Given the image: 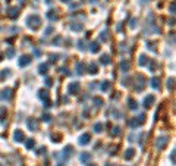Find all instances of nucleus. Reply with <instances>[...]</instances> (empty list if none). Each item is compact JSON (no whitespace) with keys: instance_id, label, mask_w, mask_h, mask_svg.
Returning a JSON list of instances; mask_svg holds the SVG:
<instances>
[{"instance_id":"5701e85b","label":"nucleus","mask_w":176,"mask_h":166,"mask_svg":"<svg viewBox=\"0 0 176 166\" xmlns=\"http://www.w3.org/2000/svg\"><path fill=\"white\" fill-rule=\"evenodd\" d=\"M84 69V63H78V74H82Z\"/></svg>"},{"instance_id":"1a4fd4ad","label":"nucleus","mask_w":176,"mask_h":166,"mask_svg":"<svg viewBox=\"0 0 176 166\" xmlns=\"http://www.w3.org/2000/svg\"><path fill=\"white\" fill-rule=\"evenodd\" d=\"M154 103V96L150 94L148 97H145V100H144V105H145V107H150V106Z\"/></svg>"},{"instance_id":"393cba45","label":"nucleus","mask_w":176,"mask_h":166,"mask_svg":"<svg viewBox=\"0 0 176 166\" xmlns=\"http://www.w3.org/2000/svg\"><path fill=\"white\" fill-rule=\"evenodd\" d=\"M107 88H109V83H107V81H104V84L101 85V90H103V91H106Z\"/></svg>"},{"instance_id":"dca6fc26","label":"nucleus","mask_w":176,"mask_h":166,"mask_svg":"<svg viewBox=\"0 0 176 166\" xmlns=\"http://www.w3.org/2000/svg\"><path fill=\"white\" fill-rule=\"evenodd\" d=\"M132 156H134V150H132V149L126 150V155H125V159H131Z\"/></svg>"},{"instance_id":"aec40b11","label":"nucleus","mask_w":176,"mask_h":166,"mask_svg":"<svg viewBox=\"0 0 176 166\" xmlns=\"http://www.w3.org/2000/svg\"><path fill=\"white\" fill-rule=\"evenodd\" d=\"M129 107H131V109H137L138 107V105H137V101H134V100H129Z\"/></svg>"},{"instance_id":"4468645a","label":"nucleus","mask_w":176,"mask_h":166,"mask_svg":"<svg viewBox=\"0 0 176 166\" xmlns=\"http://www.w3.org/2000/svg\"><path fill=\"white\" fill-rule=\"evenodd\" d=\"M151 85H153L154 88H157V87H160L159 78H153V79H151Z\"/></svg>"},{"instance_id":"20e7f679","label":"nucleus","mask_w":176,"mask_h":166,"mask_svg":"<svg viewBox=\"0 0 176 166\" xmlns=\"http://www.w3.org/2000/svg\"><path fill=\"white\" fill-rule=\"evenodd\" d=\"M143 122H144V116L141 115V116H138V119H132V121H131V127L132 128H137V127H139Z\"/></svg>"},{"instance_id":"a211bd4d","label":"nucleus","mask_w":176,"mask_h":166,"mask_svg":"<svg viewBox=\"0 0 176 166\" xmlns=\"http://www.w3.org/2000/svg\"><path fill=\"white\" fill-rule=\"evenodd\" d=\"M40 99H43V100H47V99H49V96H47V91H40Z\"/></svg>"},{"instance_id":"f3484780","label":"nucleus","mask_w":176,"mask_h":166,"mask_svg":"<svg viewBox=\"0 0 176 166\" xmlns=\"http://www.w3.org/2000/svg\"><path fill=\"white\" fill-rule=\"evenodd\" d=\"M139 59H141V61H139V65H145V63H148V57H145V56H141Z\"/></svg>"},{"instance_id":"412c9836","label":"nucleus","mask_w":176,"mask_h":166,"mask_svg":"<svg viewBox=\"0 0 176 166\" xmlns=\"http://www.w3.org/2000/svg\"><path fill=\"white\" fill-rule=\"evenodd\" d=\"M91 159V156L87 155V153H84V155H81V160H90Z\"/></svg>"},{"instance_id":"423d86ee","label":"nucleus","mask_w":176,"mask_h":166,"mask_svg":"<svg viewBox=\"0 0 176 166\" xmlns=\"http://www.w3.org/2000/svg\"><path fill=\"white\" fill-rule=\"evenodd\" d=\"M12 91L9 88L7 90H3V91H0V99L2 100H5V99H11L12 97V94H11Z\"/></svg>"},{"instance_id":"f03ea898","label":"nucleus","mask_w":176,"mask_h":166,"mask_svg":"<svg viewBox=\"0 0 176 166\" xmlns=\"http://www.w3.org/2000/svg\"><path fill=\"white\" fill-rule=\"evenodd\" d=\"M167 141H169V138L167 137H161V138L157 140V143H156V146H157V149H165L166 146H167Z\"/></svg>"},{"instance_id":"9d476101","label":"nucleus","mask_w":176,"mask_h":166,"mask_svg":"<svg viewBox=\"0 0 176 166\" xmlns=\"http://www.w3.org/2000/svg\"><path fill=\"white\" fill-rule=\"evenodd\" d=\"M18 15H19L18 7H12V9H9V16H11V18H16Z\"/></svg>"},{"instance_id":"c85d7f7f","label":"nucleus","mask_w":176,"mask_h":166,"mask_svg":"<svg viewBox=\"0 0 176 166\" xmlns=\"http://www.w3.org/2000/svg\"><path fill=\"white\" fill-rule=\"evenodd\" d=\"M119 134V128H115V131H113V135H117Z\"/></svg>"},{"instance_id":"c756f323","label":"nucleus","mask_w":176,"mask_h":166,"mask_svg":"<svg viewBox=\"0 0 176 166\" xmlns=\"http://www.w3.org/2000/svg\"><path fill=\"white\" fill-rule=\"evenodd\" d=\"M143 2H144V3H145V2H150V0H143Z\"/></svg>"},{"instance_id":"9b49d317","label":"nucleus","mask_w":176,"mask_h":166,"mask_svg":"<svg viewBox=\"0 0 176 166\" xmlns=\"http://www.w3.org/2000/svg\"><path fill=\"white\" fill-rule=\"evenodd\" d=\"M15 140H16V141H19V143L24 140V132H22L21 129H18L16 132H15Z\"/></svg>"},{"instance_id":"2f4dec72","label":"nucleus","mask_w":176,"mask_h":166,"mask_svg":"<svg viewBox=\"0 0 176 166\" xmlns=\"http://www.w3.org/2000/svg\"><path fill=\"white\" fill-rule=\"evenodd\" d=\"M107 166H110V165H107ZM112 166H113V165H112Z\"/></svg>"},{"instance_id":"a878e982","label":"nucleus","mask_w":176,"mask_h":166,"mask_svg":"<svg viewBox=\"0 0 176 166\" xmlns=\"http://www.w3.org/2000/svg\"><path fill=\"white\" fill-rule=\"evenodd\" d=\"M97 46H99L97 43H93V44H91V52H97V50H99L97 49Z\"/></svg>"},{"instance_id":"6e6552de","label":"nucleus","mask_w":176,"mask_h":166,"mask_svg":"<svg viewBox=\"0 0 176 166\" xmlns=\"http://www.w3.org/2000/svg\"><path fill=\"white\" fill-rule=\"evenodd\" d=\"M29 62H31V57H29V56H22L21 59H19V65H21V66H25Z\"/></svg>"},{"instance_id":"cd10ccee","label":"nucleus","mask_w":176,"mask_h":166,"mask_svg":"<svg viewBox=\"0 0 176 166\" xmlns=\"http://www.w3.org/2000/svg\"><path fill=\"white\" fill-rule=\"evenodd\" d=\"M13 53H15V52H13V49H11V50H9V52H7V56L11 57V56H13Z\"/></svg>"},{"instance_id":"0eeeda50","label":"nucleus","mask_w":176,"mask_h":166,"mask_svg":"<svg viewBox=\"0 0 176 166\" xmlns=\"http://www.w3.org/2000/svg\"><path fill=\"white\" fill-rule=\"evenodd\" d=\"M28 127L31 128V131H37V121L33 119V118H29L28 119Z\"/></svg>"},{"instance_id":"6ab92c4d","label":"nucleus","mask_w":176,"mask_h":166,"mask_svg":"<svg viewBox=\"0 0 176 166\" xmlns=\"http://www.w3.org/2000/svg\"><path fill=\"white\" fill-rule=\"evenodd\" d=\"M109 56H107V55H104V56H103V57H101V63H104V65H107V63H109Z\"/></svg>"},{"instance_id":"2eb2a0df","label":"nucleus","mask_w":176,"mask_h":166,"mask_svg":"<svg viewBox=\"0 0 176 166\" xmlns=\"http://www.w3.org/2000/svg\"><path fill=\"white\" fill-rule=\"evenodd\" d=\"M94 131H95V132H101V131H103V123H95Z\"/></svg>"},{"instance_id":"b1692460","label":"nucleus","mask_w":176,"mask_h":166,"mask_svg":"<svg viewBox=\"0 0 176 166\" xmlns=\"http://www.w3.org/2000/svg\"><path fill=\"white\" fill-rule=\"evenodd\" d=\"M90 72H91V74H95V72H97V68H95V65H90Z\"/></svg>"},{"instance_id":"4be33fe9","label":"nucleus","mask_w":176,"mask_h":166,"mask_svg":"<svg viewBox=\"0 0 176 166\" xmlns=\"http://www.w3.org/2000/svg\"><path fill=\"white\" fill-rule=\"evenodd\" d=\"M33 147H34V140H28L27 149H33Z\"/></svg>"},{"instance_id":"ddd939ff","label":"nucleus","mask_w":176,"mask_h":166,"mask_svg":"<svg viewBox=\"0 0 176 166\" xmlns=\"http://www.w3.org/2000/svg\"><path fill=\"white\" fill-rule=\"evenodd\" d=\"M38 69H40V74H43V75H44V74H47V65H46V63H43V65H40V68H38Z\"/></svg>"},{"instance_id":"f8f14e48","label":"nucleus","mask_w":176,"mask_h":166,"mask_svg":"<svg viewBox=\"0 0 176 166\" xmlns=\"http://www.w3.org/2000/svg\"><path fill=\"white\" fill-rule=\"evenodd\" d=\"M121 68H122V71L123 72H128V69H129V62H122V65H121Z\"/></svg>"},{"instance_id":"39448f33","label":"nucleus","mask_w":176,"mask_h":166,"mask_svg":"<svg viewBox=\"0 0 176 166\" xmlns=\"http://www.w3.org/2000/svg\"><path fill=\"white\" fill-rule=\"evenodd\" d=\"M90 140H91V135L90 134H84V135H81L79 137V144H82V146H85V144L90 143Z\"/></svg>"},{"instance_id":"7ed1b4c3","label":"nucleus","mask_w":176,"mask_h":166,"mask_svg":"<svg viewBox=\"0 0 176 166\" xmlns=\"http://www.w3.org/2000/svg\"><path fill=\"white\" fill-rule=\"evenodd\" d=\"M78 90H79V84H78V83H72L71 85L68 87V93H69V94H75Z\"/></svg>"},{"instance_id":"f257e3e1","label":"nucleus","mask_w":176,"mask_h":166,"mask_svg":"<svg viewBox=\"0 0 176 166\" xmlns=\"http://www.w3.org/2000/svg\"><path fill=\"white\" fill-rule=\"evenodd\" d=\"M40 22H41V19H40L37 15H31V16L28 18V25L33 28V29H35V28H38Z\"/></svg>"},{"instance_id":"7c9ffc66","label":"nucleus","mask_w":176,"mask_h":166,"mask_svg":"<svg viewBox=\"0 0 176 166\" xmlns=\"http://www.w3.org/2000/svg\"><path fill=\"white\" fill-rule=\"evenodd\" d=\"M62 2H69V0H62Z\"/></svg>"},{"instance_id":"bb28decb","label":"nucleus","mask_w":176,"mask_h":166,"mask_svg":"<svg viewBox=\"0 0 176 166\" xmlns=\"http://www.w3.org/2000/svg\"><path fill=\"white\" fill-rule=\"evenodd\" d=\"M49 18H50V19H57V15H56V13H51V11H50Z\"/></svg>"}]
</instances>
